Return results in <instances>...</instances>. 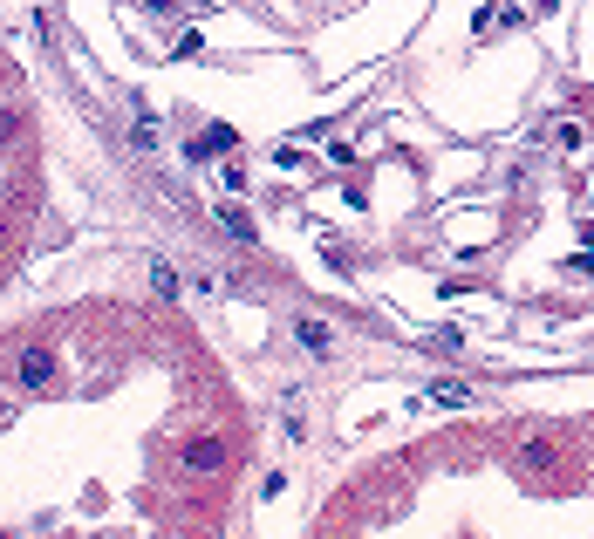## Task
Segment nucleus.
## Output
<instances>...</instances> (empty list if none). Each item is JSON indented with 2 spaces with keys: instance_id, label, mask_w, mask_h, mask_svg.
Instances as JSON below:
<instances>
[{
  "instance_id": "nucleus-2",
  "label": "nucleus",
  "mask_w": 594,
  "mask_h": 539,
  "mask_svg": "<svg viewBox=\"0 0 594 539\" xmlns=\"http://www.w3.org/2000/svg\"><path fill=\"white\" fill-rule=\"evenodd\" d=\"M14 376H21V389H28V396H48V389H55V355H48V348H21V362H14Z\"/></svg>"
},
{
  "instance_id": "nucleus-7",
  "label": "nucleus",
  "mask_w": 594,
  "mask_h": 539,
  "mask_svg": "<svg viewBox=\"0 0 594 539\" xmlns=\"http://www.w3.org/2000/svg\"><path fill=\"white\" fill-rule=\"evenodd\" d=\"M151 287H158V301H178V294H185V280H178L171 260H151Z\"/></svg>"
},
{
  "instance_id": "nucleus-10",
  "label": "nucleus",
  "mask_w": 594,
  "mask_h": 539,
  "mask_svg": "<svg viewBox=\"0 0 594 539\" xmlns=\"http://www.w3.org/2000/svg\"><path fill=\"white\" fill-rule=\"evenodd\" d=\"M14 130H21V123H14V110H0V137H14Z\"/></svg>"
},
{
  "instance_id": "nucleus-6",
  "label": "nucleus",
  "mask_w": 594,
  "mask_h": 539,
  "mask_svg": "<svg viewBox=\"0 0 594 539\" xmlns=\"http://www.w3.org/2000/svg\"><path fill=\"white\" fill-rule=\"evenodd\" d=\"M212 226L226 232L233 246H253V226H246V212H239V205H219V212H212Z\"/></svg>"
},
{
  "instance_id": "nucleus-1",
  "label": "nucleus",
  "mask_w": 594,
  "mask_h": 539,
  "mask_svg": "<svg viewBox=\"0 0 594 539\" xmlns=\"http://www.w3.org/2000/svg\"><path fill=\"white\" fill-rule=\"evenodd\" d=\"M219 464H226V444H219V437H185V444H178V471H192V478H212Z\"/></svg>"
},
{
  "instance_id": "nucleus-12",
  "label": "nucleus",
  "mask_w": 594,
  "mask_h": 539,
  "mask_svg": "<svg viewBox=\"0 0 594 539\" xmlns=\"http://www.w3.org/2000/svg\"><path fill=\"white\" fill-rule=\"evenodd\" d=\"M533 7H540V14H560V0H533Z\"/></svg>"
},
{
  "instance_id": "nucleus-11",
  "label": "nucleus",
  "mask_w": 594,
  "mask_h": 539,
  "mask_svg": "<svg viewBox=\"0 0 594 539\" xmlns=\"http://www.w3.org/2000/svg\"><path fill=\"white\" fill-rule=\"evenodd\" d=\"M581 246H594V219H581Z\"/></svg>"
},
{
  "instance_id": "nucleus-8",
  "label": "nucleus",
  "mask_w": 594,
  "mask_h": 539,
  "mask_svg": "<svg viewBox=\"0 0 594 539\" xmlns=\"http://www.w3.org/2000/svg\"><path fill=\"white\" fill-rule=\"evenodd\" d=\"M130 144H137V151H158V123L137 116V123H130Z\"/></svg>"
},
{
  "instance_id": "nucleus-9",
  "label": "nucleus",
  "mask_w": 594,
  "mask_h": 539,
  "mask_svg": "<svg viewBox=\"0 0 594 539\" xmlns=\"http://www.w3.org/2000/svg\"><path fill=\"white\" fill-rule=\"evenodd\" d=\"M431 348H437V355H458V348H465V335H458V328H437Z\"/></svg>"
},
{
  "instance_id": "nucleus-4",
  "label": "nucleus",
  "mask_w": 594,
  "mask_h": 539,
  "mask_svg": "<svg viewBox=\"0 0 594 539\" xmlns=\"http://www.w3.org/2000/svg\"><path fill=\"white\" fill-rule=\"evenodd\" d=\"M294 335H301V348H308V355H321V362L335 355V328H328V321H315V314H301V321H294Z\"/></svg>"
},
{
  "instance_id": "nucleus-5",
  "label": "nucleus",
  "mask_w": 594,
  "mask_h": 539,
  "mask_svg": "<svg viewBox=\"0 0 594 539\" xmlns=\"http://www.w3.org/2000/svg\"><path fill=\"white\" fill-rule=\"evenodd\" d=\"M233 144H239L233 130H226V123H212V130H198V137H192V151H185V157H192V164H205V157H212V151L226 157V151H233Z\"/></svg>"
},
{
  "instance_id": "nucleus-3",
  "label": "nucleus",
  "mask_w": 594,
  "mask_h": 539,
  "mask_svg": "<svg viewBox=\"0 0 594 539\" xmlns=\"http://www.w3.org/2000/svg\"><path fill=\"white\" fill-rule=\"evenodd\" d=\"M431 403H444V410H472L478 389L465 383V376H431Z\"/></svg>"
}]
</instances>
